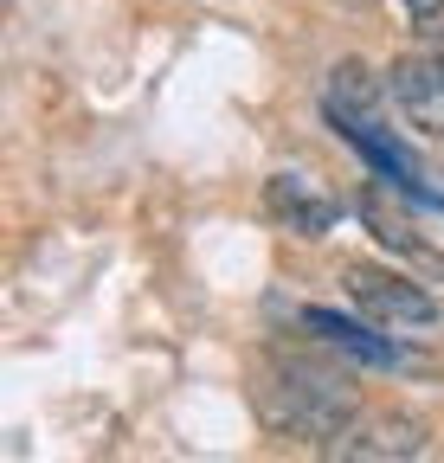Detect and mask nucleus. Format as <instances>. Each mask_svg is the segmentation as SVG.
<instances>
[{
    "label": "nucleus",
    "instance_id": "1",
    "mask_svg": "<svg viewBox=\"0 0 444 463\" xmlns=\"http://www.w3.org/2000/svg\"><path fill=\"white\" fill-rule=\"evenodd\" d=\"M258 412L284 438H342L354 425V392L309 361H277L258 386Z\"/></svg>",
    "mask_w": 444,
    "mask_h": 463
},
{
    "label": "nucleus",
    "instance_id": "2",
    "mask_svg": "<svg viewBox=\"0 0 444 463\" xmlns=\"http://www.w3.org/2000/svg\"><path fill=\"white\" fill-rule=\"evenodd\" d=\"M348 303L361 309V322L373 328H431L438 322V303L431 289L412 283V277H393V270H367V264H348Z\"/></svg>",
    "mask_w": 444,
    "mask_h": 463
},
{
    "label": "nucleus",
    "instance_id": "3",
    "mask_svg": "<svg viewBox=\"0 0 444 463\" xmlns=\"http://www.w3.org/2000/svg\"><path fill=\"white\" fill-rule=\"evenodd\" d=\"M425 450V425L400 419V412H373V419H354L342 438H335V463H412Z\"/></svg>",
    "mask_w": 444,
    "mask_h": 463
},
{
    "label": "nucleus",
    "instance_id": "4",
    "mask_svg": "<svg viewBox=\"0 0 444 463\" xmlns=\"http://www.w3.org/2000/svg\"><path fill=\"white\" fill-rule=\"evenodd\" d=\"M264 206L284 219L297 239H322V232L342 219V200L328 194L322 181H303V174H277V181L264 187Z\"/></svg>",
    "mask_w": 444,
    "mask_h": 463
},
{
    "label": "nucleus",
    "instance_id": "5",
    "mask_svg": "<svg viewBox=\"0 0 444 463\" xmlns=\"http://www.w3.org/2000/svg\"><path fill=\"white\" fill-rule=\"evenodd\" d=\"M361 219L373 225V239H380L386 251H400V258H412L419 270L444 277V258H438V251L419 239V225H412V219L393 206V194H386V187H367V194H361Z\"/></svg>",
    "mask_w": 444,
    "mask_h": 463
},
{
    "label": "nucleus",
    "instance_id": "6",
    "mask_svg": "<svg viewBox=\"0 0 444 463\" xmlns=\"http://www.w3.org/2000/svg\"><path fill=\"white\" fill-rule=\"evenodd\" d=\"M386 90H393V103L412 116L419 129H444V78L431 58H400L393 78H386Z\"/></svg>",
    "mask_w": 444,
    "mask_h": 463
},
{
    "label": "nucleus",
    "instance_id": "7",
    "mask_svg": "<svg viewBox=\"0 0 444 463\" xmlns=\"http://www.w3.org/2000/svg\"><path fill=\"white\" fill-rule=\"evenodd\" d=\"M303 328H309L316 341H328V347H342V354L367 361V367H406V347H393V341L367 335V328H361V322H348V316H328V309H303Z\"/></svg>",
    "mask_w": 444,
    "mask_h": 463
},
{
    "label": "nucleus",
    "instance_id": "8",
    "mask_svg": "<svg viewBox=\"0 0 444 463\" xmlns=\"http://www.w3.org/2000/svg\"><path fill=\"white\" fill-rule=\"evenodd\" d=\"M322 109L335 116V123H373V109H380V84H373V71L361 65V58H342V65H335Z\"/></svg>",
    "mask_w": 444,
    "mask_h": 463
},
{
    "label": "nucleus",
    "instance_id": "9",
    "mask_svg": "<svg viewBox=\"0 0 444 463\" xmlns=\"http://www.w3.org/2000/svg\"><path fill=\"white\" fill-rule=\"evenodd\" d=\"M400 7H406L419 26H438V20H444V0H400Z\"/></svg>",
    "mask_w": 444,
    "mask_h": 463
},
{
    "label": "nucleus",
    "instance_id": "10",
    "mask_svg": "<svg viewBox=\"0 0 444 463\" xmlns=\"http://www.w3.org/2000/svg\"><path fill=\"white\" fill-rule=\"evenodd\" d=\"M431 65H438V78H444V52H438V58H431Z\"/></svg>",
    "mask_w": 444,
    "mask_h": 463
},
{
    "label": "nucleus",
    "instance_id": "11",
    "mask_svg": "<svg viewBox=\"0 0 444 463\" xmlns=\"http://www.w3.org/2000/svg\"><path fill=\"white\" fill-rule=\"evenodd\" d=\"M438 26H444V20H438Z\"/></svg>",
    "mask_w": 444,
    "mask_h": 463
}]
</instances>
